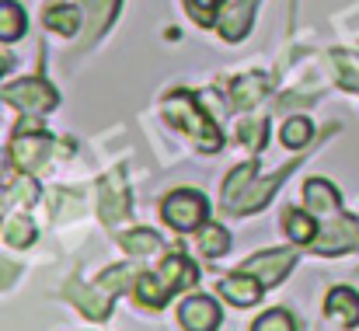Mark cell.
I'll return each mask as SVG.
<instances>
[{
	"instance_id": "cell-1",
	"label": "cell",
	"mask_w": 359,
	"mask_h": 331,
	"mask_svg": "<svg viewBox=\"0 0 359 331\" xmlns=\"http://www.w3.org/2000/svg\"><path fill=\"white\" fill-rule=\"evenodd\" d=\"M164 112H168V119H171L175 126L189 129V133L199 140L203 150H220V133H217V126L206 119V112H199L196 98H192L189 91L168 95V98H164Z\"/></svg>"
},
{
	"instance_id": "cell-2",
	"label": "cell",
	"mask_w": 359,
	"mask_h": 331,
	"mask_svg": "<svg viewBox=\"0 0 359 331\" xmlns=\"http://www.w3.org/2000/svg\"><path fill=\"white\" fill-rule=\"evenodd\" d=\"M161 213H164V220L171 223L175 230H196V227H206V213H210V203L199 196V192H192V189H182V192H171L168 199H164V206H161Z\"/></svg>"
},
{
	"instance_id": "cell-3",
	"label": "cell",
	"mask_w": 359,
	"mask_h": 331,
	"mask_svg": "<svg viewBox=\"0 0 359 331\" xmlns=\"http://www.w3.org/2000/svg\"><path fill=\"white\" fill-rule=\"evenodd\" d=\"M7 102L18 105L25 115H42V112H49V109L60 105V95H56L46 81L28 77V81H18V84L7 88Z\"/></svg>"
},
{
	"instance_id": "cell-4",
	"label": "cell",
	"mask_w": 359,
	"mask_h": 331,
	"mask_svg": "<svg viewBox=\"0 0 359 331\" xmlns=\"http://www.w3.org/2000/svg\"><path fill=\"white\" fill-rule=\"evenodd\" d=\"M359 244V227L353 217H332V223L321 227V234L314 237V251L318 255H339V251H349Z\"/></svg>"
},
{
	"instance_id": "cell-5",
	"label": "cell",
	"mask_w": 359,
	"mask_h": 331,
	"mask_svg": "<svg viewBox=\"0 0 359 331\" xmlns=\"http://www.w3.org/2000/svg\"><path fill=\"white\" fill-rule=\"evenodd\" d=\"M293 262H297V258H293V251H262V255L248 258L241 272L255 276L262 286H276V283L293 269Z\"/></svg>"
},
{
	"instance_id": "cell-6",
	"label": "cell",
	"mask_w": 359,
	"mask_h": 331,
	"mask_svg": "<svg viewBox=\"0 0 359 331\" xmlns=\"http://www.w3.org/2000/svg\"><path fill=\"white\" fill-rule=\"evenodd\" d=\"M98 206H102V220L105 223H119L129 213V192H126V178L122 171H112L102 178L98 185Z\"/></svg>"
},
{
	"instance_id": "cell-7",
	"label": "cell",
	"mask_w": 359,
	"mask_h": 331,
	"mask_svg": "<svg viewBox=\"0 0 359 331\" xmlns=\"http://www.w3.org/2000/svg\"><path fill=\"white\" fill-rule=\"evenodd\" d=\"M300 168V161H293V164H286V168H279L276 175H269V178H262L258 185H248L244 192H241V199L231 206L234 213H255V210H262L265 203H269V196L290 178V171H297Z\"/></svg>"
},
{
	"instance_id": "cell-8",
	"label": "cell",
	"mask_w": 359,
	"mask_h": 331,
	"mask_svg": "<svg viewBox=\"0 0 359 331\" xmlns=\"http://www.w3.org/2000/svg\"><path fill=\"white\" fill-rule=\"evenodd\" d=\"M178 321H182L185 331H217V325H220V311H217V304H213L210 297H192V300L182 304Z\"/></svg>"
},
{
	"instance_id": "cell-9",
	"label": "cell",
	"mask_w": 359,
	"mask_h": 331,
	"mask_svg": "<svg viewBox=\"0 0 359 331\" xmlns=\"http://www.w3.org/2000/svg\"><path fill=\"white\" fill-rule=\"evenodd\" d=\"M255 7H258V0H238V4H227L224 7V14L217 18V28H220V35L227 42H241L248 35L251 18H255Z\"/></svg>"
},
{
	"instance_id": "cell-10",
	"label": "cell",
	"mask_w": 359,
	"mask_h": 331,
	"mask_svg": "<svg viewBox=\"0 0 359 331\" xmlns=\"http://www.w3.org/2000/svg\"><path fill=\"white\" fill-rule=\"evenodd\" d=\"M49 143H53V140H49L46 133H39V136H32V133H18V136H14V143H11V161H14L18 168L32 171L35 164H42V161H46Z\"/></svg>"
},
{
	"instance_id": "cell-11",
	"label": "cell",
	"mask_w": 359,
	"mask_h": 331,
	"mask_svg": "<svg viewBox=\"0 0 359 331\" xmlns=\"http://www.w3.org/2000/svg\"><path fill=\"white\" fill-rule=\"evenodd\" d=\"M63 297H67V300H74V304L81 307V314H84V318H91V321H105V318H109V311H112V304H109L105 290H102V293H98V290H84L77 279H70V283L63 286Z\"/></svg>"
},
{
	"instance_id": "cell-12",
	"label": "cell",
	"mask_w": 359,
	"mask_h": 331,
	"mask_svg": "<svg viewBox=\"0 0 359 331\" xmlns=\"http://www.w3.org/2000/svg\"><path fill=\"white\" fill-rule=\"evenodd\" d=\"M81 4H84V14H88V28H84V39H81L77 53H84V49L109 28V21H112L116 11H119V0H81Z\"/></svg>"
},
{
	"instance_id": "cell-13",
	"label": "cell",
	"mask_w": 359,
	"mask_h": 331,
	"mask_svg": "<svg viewBox=\"0 0 359 331\" xmlns=\"http://www.w3.org/2000/svg\"><path fill=\"white\" fill-rule=\"evenodd\" d=\"M325 307H328V314H332L342 328L359 325V293L356 290H349V286H335V290L328 293Z\"/></svg>"
},
{
	"instance_id": "cell-14",
	"label": "cell",
	"mask_w": 359,
	"mask_h": 331,
	"mask_svg": "<svg viewBox=\"0 0 359 331\" xmlns=\"http://www.w3.org/2000/svg\"><path fill=\"white\" fill-rule=\"evenodd\" d=\"M220 293H224L231 304H238V307H251V304H258V297H262V283H258L255 276H248V272H238V276H227V279L220 283Z\"/></svg>"
},
{
	"instance_id": "cell-15",
	"label": "cell",
	"mask_w": 359,
	"mask_h": 331,
	"mask_svg": "<svg viewBox=\"0 0 359 331\" xmlns=\"http://www.w3.org/2000/svg\"><path fill=\"white\" fill-rule=\"evenodd\" d=\"M157 279L168 286V293H171V290H182V286H192V283H196V265H192L189 258H182V255H171V258H164Z\"/></svg>"
},
{
	"instance_id": "cell-16",
	"label": "cell",
	"mask_w": 359,
	"mask_h": 331,
	"mask_svg": "<svg viewBox=\"0 0 359 331\" xmlns=\"http://www.w3.org/2000/svg\"><path fill=\"white\" fill-rule=\"evenodd\" d=\"M304 196H307V210L311 213H339V192H335V185H328L321 178H311L304 185Z\"/></svg>"
},
{
	"instance_id": "cell-17",
	"label": "cell",
	"mask_w": 359,
	"mask_h": 331,
	"mask_svg": "<svg viewBox=\"0 0 359 331\" xmlns=\"http://www.w3.org/2000/svg\"><path fill=\"white\" fill-rule=\"evenodd\" d=\"M25 35V11L14 0H0V39L14 42Z\"/></svg>"
},
{
	"instance_id": "cell-18",
	"label": "cell",
	"mask_w": 359,
	"mask_h": 331,
	"mask_svg": "<svg viewBox=\"0 0 359 331\" xmlns=\"http://www.w3.org/2000/svg\"><path fill=\"white\" fill-rule=\"evenodd\" d=\"M283 223H286V230H290V237H293L297 244H314V237H318L314 217H307V213H300V210H286V213H283Z\"/></svg>"
},
{
	"instance_id": "cell-19",
	"label": "cell",
	"mask_w": 359,
	"mask_h": 331,
	"mask_svg": "<svg viewBox=\"0 0 359 331\" xmlns=\"http://www.w3.org/2000/svg\"><path fill=\"white\" fill-rule=\"evenodd\" d=\"M119 244L129 251V255H136V258H143V255H157L161 251V237L154 234V230H129V234H122Z\"/></svg>"
},
{
	"instance_id": "cell-20",
	"label": "cell",
	"mask_w": 359,
	"mask_h": 331,
	"mask_svg": "<svg viewBox=\"0 0 359 331\" xmlns=\"http://www.w3.org/2000/svg\"><path fill=\"white\" fill-rule=\"evenodd\" d=\"M265 77H258V74H248V77H241L238 84L231 88V98H234V105H241V109H251L262 95H265Z\"/></svg>"
},
{
	"instance_id": "cell-21",
	"label": "cell",
	"mask_w": 359,
	"mask_h": 331,
	"mask_svg": "<svg viewBox=\"0 0 359 331\" xmlns=\"http://www.w3.org/2000/svg\"><path fill=\"white\" fill-rule=\"evenodd\" d=\"M199 248H203V255L220 258V255H227V248H231V234H227L220 223H206L203 234H199Z\"/></svg>"
},
{
	"instance_id": "cell-22",
	"label": "cell",
	"mask_w": 359,
	"mask_h": 331,
	"mask_svg": "<svg viewBox=\"0 0 359 331\" xmlns=\"http://www.w3.org/2000/svg\"><path fill=\"white\" fill-rule=\"evenodd\" d=\"M136 300H140L143 307H164L168 286H164L157 276H140V279H136Z\"/></svg>"
},
{
	"instance_id": "cell-23",
	"label": "cell",
	"mask_w": 359,
	"mask_h": 331,
	"mask_svg": "<svg viewBox=\"0 0 359 331\" xmlns=\"http://www.w3.org/2000/svg\"><path fill=\"white\" fill-rule=\"evenodd\" d=\"M77 21H81V14H77V7H70V4L46 11V25H49L53 32H60V35H74V32H77Z\"/></svg>"
},
{
	"instance_id": "cell-24",
	"label": "cell",
	"mask_w": 359,
	"mask_h": 331,
	"mask_svg": "<svg viewBox=\"0 0 359 331\" xmlns=\"http://www.w3.org/2000/svg\"><path fill=\"white\" fill-rule=\"evenodd\" d=\"M311 136H314V126H311L304 115H297V119H290V122L283 126V143H286L290 150L307 147V143H311Z\"/></svg>"
},
{
	"instance_id": "cell-25",
	"label": "cell",
	"mask_w": 359,
	"mask_h": 331,
	"mask_svg": "<svg viewBox=\"0 0 359 331\" xmlns=\"http://www.w3.org/2000/svg\"><path fill=\"white\" fill-rule=\"evenodd\" d=\"M251 175H255V164H241L238 171H234V175H231V178L224 182V206H227V210H231V206L238 203L241 192H244V189L251 185Z\"/></svg>"
},
{
	"instance_id": "cell-26",
	"label": "cell",
	"mask_w": 359,
	"mask_h": 331,
	"mask_svg": "<svg viewBox=\"0 0 359 331\" xmlns=\"http://www.w3.org/2000/svg\"><path fill=\"white\" fill-rule=\"evenodd\" d=\"M4 237H7V244H14V248H28V244L35 241V223L28 220V217H14V220H7Z\"/></svg>"
},
{
	"instance_id": "cell-27",
	"label": "cell",
	"mask_w": 359,
	"mask_h": 331,
	"mask_svg": "<svg viewBox=\"0 0 359 331\" xmlns=\"http://www.w3.org/2000/svg\"><path fill=\"white\" fill-rule=\"evenodd\" d=\"M129 279H140V276H136L129 265H116V269L102 272L98 290H105V293H122V290H129Z\"/></svg>"
},
{
	"instance_id": "cell-28",
	"label": "cell",
	"mask_w": 359,
	"mask_h": 331,
	"mask_svg": "<svg viewBox=\"0 0 359 331\" xmlns=\"http://www.w3.org/2000/svg\"><path fill=\"white\" fill-rule=\"evenodd\" d=\"M265 133H269V122H265V119H248V122L241 126V143L251 147V150H262Z\"/></svg>"
},
{
	"instance_id": "cell-29",
	"label": "cell",
	"mask_w": 359,
	"mask_h": 331,
	"mask_svg": "<svg viewBox=\"0 0 359 331\" xmlns=\"http://www.w3.org/2000/svg\"><path fill=\"white\" fill-rule=\"evenodd\" d=\"M220 4H224V0H185V7H189V14H192L196 25H213Z\"/></svg>"
},
{
	"instance_id": "cell-30",
	"label": "cell",
	"mask_w": 359,
	"mask_h": 331,
	"mask_svg": "<svg viewBox=\"0 0 359 331\" xmlns=\"http://www.w3.org/2000/svg\"><path fill=\"white\" fill-rule=\"evenodd\" d=\"M251 331H297V328H293V318L286 311H269L265 318H258V325Z\"/></svg>"
},
{
	"instance_id": "cell-31",
	"label": "cell",
	"mask_w": 359,
	"mask_h": 331,
	"mask_svg": "<svg viewBox=\"0 0 359 331\" xmlns=\"http://www.w3.org/2000/svg\"><path fill=\"white\" fill-rule=\"evenodd\" d=\"M11 196H14L18 203H25V206H32V203L39 199V185H35V178H28V175H21V178H14V185H11Z\"/></svg>"
},
{
	"instance_id": "cell-32",
	"label": "cell",
	"mask_w": 359,
	"mask_h": 331,
	"mask_svg": "<svg viewBox=\"0 0 359 331\" xmlns=\"http://www.w3.org/2000/svg\"><path fill=\"white\" fill-rule=\"evenodd\" d=\"M18 272H21V269H18L14 262H7V258H0V290H4V286H11V283L18 279Z\"/></svg>"
},
{
	"instance_id": "cell-33",
	"label": "cell",
	"mask_w": 359,
	"mask_h": 331,
	"mask_svg": "<svg viewBox=\"0 0 359 331\" xmlns=\"http://www.w3.org/2000/svg\"><path fill=\"white\" fill-rule=\"evenodd\" d=\"M11 199H14V196H11V189H0V217L7 213V206H11Z\"/></svg>"
},
{
	"instance_id": "cell-34",
	"label": "cell",
	"mask_w": 359,
	"mask_h": 331,
	"mask_svg": "<svg viewBox=\"0 0 359 331\" xmlns=\"http://www.w3.org/2000/svg\"><path fill=\"white\" fill-rule=\"evenodd\" d=\"M14 67V56H0V74H7Z\"/></svg>"
},
{
	"instance_id": "cell-35",
	"label": "cell",
	"mask_w": 359,
	"mask_h": 331,
	"mask_svg": "<svg viewBox=\"0 0 359 331\" xmlns=\"http://www.w3.org/2000/svg\"><path fill=\"white\" fill-rule=\"evenodd\" d=\"M4 164H7V157H4V150H0V175H4Z\"/></svg>"
},
{
	"instance_id": "cell-36",
	"label": "cell",
	"mask_w": 359,
	"mask_h": 331,
	"mask_svg": "<svg viewBox=\"0 0 359 331\" xmlns=\"http://www.w3.org/2000/svg\"><path fill=\"white\" fill-rule=\"evenodd\" d=\"M356 88H359V84H356Z\"/></svg>"
}]
</instances>
